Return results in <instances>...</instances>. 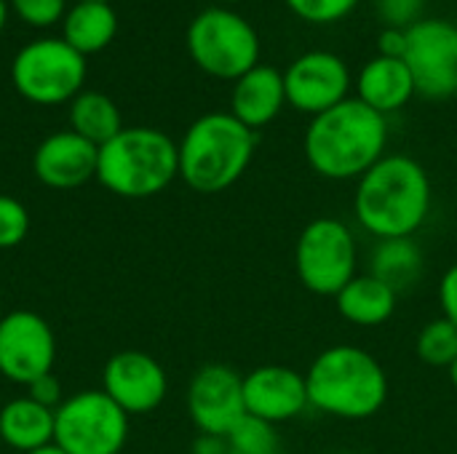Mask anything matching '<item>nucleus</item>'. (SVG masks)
I'll list each match as a JSON object with an SVG mask.
<instances>
[{
    "mask_svg": "<svg viewBox=\"0 0 457 454\" xmlns=\"http://www.w3.org/2000/svg\"><path fill=\"white\" fill-rule=\"evenodd\" d=\"M187 415L206 436H225L244 415V377L228 364L201 367L187 385Z\"/></svg>",
    "mask_w": 457,
    "mask_h": 454,
    "instance_id": "nucleus-13",
    "label": "nucleus"
},
{
    "mask_svg": "<svg viewBox=\"0 0 457 454\" xmlns=\"http://www.w3.org/2000/svg\"><path fill=\"white\" fill-rule=\"evenodd\" d=\"M99 3H110V0H99Z\"/></svg>",
    "mask_w": 457,
    "mask_h": 454,
    "instance_id": "nucleus-38",
    "label": "nucleus"
},
{
    "mask_svg": "<svg viewBox=\"0 0 457 454\" xmlns=\"http://www.w3.org/2000/svg\"><path fill=\"white\" fill-rule=\"evenodd\" d=\"M102 391L131 417L158 409L169 393L166 369L142 351H120L102 369Z\"/></svg>",
    "mask_w": 457,
    "mask_h": 454,
    "instance_id": "nucleus-14",
    "label": "nucleus"
},
{
    "mask_svg": "<svg viewBox=\"0 0 457 454\" xmlns=\"http://www.w3.org/2000/svg\"><path fill=\"white\" fill-rule=\"evenodd\" d=\"M273 454H281V452H273Z\"/></svg>",
    "mask_w": 457,
    "mask_h": 454,
    "instance_id": "nucleus-39",
    "label": "nucleus"
},
{
    "mask_svg": "<svg viewBox=\"0 0 457 454\" xmlns=\"http://www.w3.org/2000/svg\"><path fill=\"white\" fill-rule=\"evenodd\" d=\"M29 233V214L13 195H0V249L19 246Z\"/></svg>",
    "mask_w": 457,
    "mask_h": 454,
    "instance_id": "nucleus-27",
    "label": "nucleus"
},
{
    "mask_svg": "<svg viewBox=\"0 0 457 454\" xmlns=\"http://www.w3.org/2000/svg\"><path fill=\"white\" fill-rule=\"evenodd\" d=\"M244 404L246 415L270 425L297 420L311 409L305 375L281 364L257 367L244 375Z\"/></svg>",
    "mask_w": 457,
    "mask_h": 454,
    "instance_id": "nucleus-15",
    "label": "nucleus"
},
{
    "mask_svg": "<svg viewBox=\"0 0 457 454\" xmlns=\"http://www.w3.org/2000/svg\"><path fill=\"white\" fill-rule=\"evenodd\" d=\"M404 62L423 99L445 102L457 94V27L447 19H420L407 29Z\"/></svg>",
    "mask_w": 457,
    "mask_h": 454,
    "instance_id": "nucleus-10",
    "label": "nucleus"
},
{
    "mask_svg": "<svg viewBox=\"0 0 457 454\" xmlns=\"http://www.w3.org/2000/svg\"><path fill=\"white\" fill-rule=\"evenodd\" d=\"M396 297L399 294L372 273H359L335 294V305L348 324L375 329L396 313Z\"/></svg>",
    "mask_w": 457,
    "mask_h": 454,
    "instance_id": "nucleus-19",
    "label": "nucleus"
},
{
    "mask_svg": "<svg viewBox=\"0 0 457 454\" xmlns=\"http://www.w3.org/2000/svg\"><path fill=\"white\" fill-rule=\"evenodd\" d=\"M115 32H118V16L112 3L78 0L72 8H67L62 19V40L83 56L107 48Z\"/></svg>",
    "mask_w": 457,
    "mask_h": 454,
    "instance_id": "nucleus-21",
    "label": "nucleus"
},
{
    "mask_svg": "<svg viewBox=\"0 0 457 454\" xmlns=\"http://www.w3.org/2000/svg\"><path fill=\"white\" fill-rule=\"evenodd\" d=\"M287 104L311 118L345 102L351 94V70L332 51H305L284 72Z\"/></svg>",
    "mask_w": 457,
    "mask_h": 454,
    "instance_id": "nucleus-12",
    "label": "nucleus"
},
{
    "mask_svg": "<svg viewBox=\"0 0 457 454\" xmlns=\"http://www.w3.org/2000/svg\"><path fill=\"white\" fill-rule=\"evenodd\" d=\"M426 8V0H378V16L386 27L394 29H410L415 21H420Z\"/></svg>",
    "mask_w": 457,
    "mask_h": 454,
    "instance_id": "nucleus-29",
    "label": "nucleus"
},
{
    "mask_svg": "<svg viewBox=\"0 0 457 454\" xmlns=\"http://www.w3.org/2000/svg\"><path fill=\"white\" fill-rule=\"evenodd\" d=\"M388 144V120L356 96L311 118L303 139L308 166L329 179L348 182L364 177Z\"/></svg>",
    "mask_w": 457,
    "mask_h": 454,
    "instance_id": "nucleus-2",
    "label": "nucleus"
},
{
    "mask_svg": "<svg viewBox=\"0 0 457 454\" xmlns=\"http://www.w3.org/2000/svg\"><path fill=\"white\" fill-rule=\"evenodd\" d=\"M56 337L48 321L32 310H11L0 318V375L16 385H32L54 372Z\"/></svg>",
    "mask_w": 457,
    "mask_h": 454,
    "instance_id": "nucleus-11",
    "label": "nucleus"
},
{
    "mask_svg": "<svg viewBox=\"0 0 457 454\" xmlns=\"http://www.w3.org/2000/svg\"><path fill=\"white\" fill-rule=\"evenodd\" d=\"M287 104L284 72L273 64H257L233 83L230 115H236L252 131L270 126Z\"/></svg>",
    "mask_w": 457,
    "mask_h": 454,
    "instance_id": "nucleus-17",
    "label": "nucleus"
},
{
    "mask_svg": "<svg viewBox=\"0 0 457 454\" xmlns=\"http://www.w3.org/2000/svg\"><path fill=\"white\" fill-rule=\"evenodd\" d=\"M27 454H67L62 447H56V444H48V447H40V450H35V452H27Z\"/></svg>",
    "mask_w": 457,
    "mask_h": 454,
    "instance_id": "nucleus-33",
    "label": "nucleus"
},
{
    "mask_svg": "<svg viewBox=\"0 0 457 454\" xmlns=\"http://www.w3.org/2000/svg\"><path fill=\"white\" fill-rule=\"evenodd\" d=\"M378 51H380V56L404 59V54H407V29L386 27L380 32V37H378Z\"/></svg>",
    "mask_w": 457,
    "mask_h": 454,
    "instance_id": "nucleus-32",
    "label": "nucleus"
},
{
    "mask_svg": "<svg viewBox=\"0 0 457 454\" xmlns=\"http://www.w3.org/2000/svg\"><path fill=\"white\" fill-rule=\"evenodd\" d=\"M126 442L129 415L104 391H83L59 404L54 444L67 454H120Z\"/></svg>",
    "mask_w": 457,
    "mask_h": 454,
    "instance_id": "nucleus-9",
    "label": "nucleus"
},
{
    "mask_svg": "<svg viewBox=\"0 0 457 454\" xmlns=\"http://www.w3.org/2000/svg\"><path fill=\"white\" fill-rule=\"evenodd\" d=\"M187 54L195 67L220 80H238L260 64V35L236 11L225 5L204 8L193 16L187 35Z\"/></svg>",
    "mask_w": 457,
    "mask_h": 454,
    "instance_id": "nucleus-6",
    "label": "nucleus"
},
{
    "mask_svg": "<svg viewBox=\"0 0 457 454\" xmlns=\"http://www.w3.org/2000/svg\"><path fill=\"white\" fill-rule=\"evenodd\" d=\"M225 454H273L278 452V436L276 425L244 415L225 436Z\"/></svg>",
    "mask_w": 457,
    "mask_h": 454,
    "instance_id": "nucleus-25",
    "label": "nucleus"
},
{
    "mask_svg": "<svg viewBox=\"0 0 457 454\" xmlns=\"http://www.w3.org/2000/svg\"><path fill=\"white\" fill-rule=\"evenodd\" d=\"M179 177L177 142L150 126H123L99 147L96 179L118 198L142 201L163 193Z\"/></svg>",
    "mask_w": 457,
    "mask_h": 454,
    "instance_id": "nucleus-5",
    "label": "nucleus"
},
{
    "mask_svg": "<svg viewBox=\"0 0 457 454\" xmlns=\"http://www.w3.org/2000/svg\"><path fill=\"white\" fill-rule=\"evenodd\" d=\"M56 412L29 396L11 399L0 409V439L5 447L27 454L54 444Z\"/></svg>",
    "mask_w": 457,
    "mask_h": 454,
    "instance_id": "nucleus-20",
    "label": "nucleus"
},
{
    "mask_svg": "<svg viewBox=\"0 0 457 454\" xmlns=\"http://www.w3.org/2000/svg\"><path fill=\"white\" fill-rule=\"evenodd\" d=\"M415 80L404 59L375 56L356 75V99L380 115L399 112L415 96Z\"/></svg>",
    "mask_w": 457,
    "mask_h": 454,
    "instance_id": "nucleus-18",
    "label": "nucleus"
},
{
    "mask_svg": "<svg viewBox=\"0 0 457 454\" xmlns=\"http://www.w3.org/2000/svg\"><path fill=\"white\" fill-rule=\"evenodd\" d=\"M179 179L204 195L233 187L257 150V131L230 112H206L179 139Z\"/></svg>",
    "mask_w": 457,
    "mask_h": 454,
    "instance_id": "nucleus-4",
    "label": "nucleus"
},
{
    "mask_svg": "<svg viewBox=\"0 0 457 454\" xmlns=\"http://www.w3.org/2000/svg\"><path fill=\"white\" fill-rule=\"evenodd\" d=\"M70 128L83 139L102 147L118 131H123V118L118 104L102 91H80L70 102Z\"/></svg>",
    "mask_w": 457,
    "mask_h": 454,
    "instance_id": "nucleus-23",
    "label": "nucleus"
},
{
    "mask_svg": "<svg viewBox=\"0 0 457 454\" xmlns=\"http://www.w3.org/2000/svg\"><path fill=\"white\" fill-rule=\"evenodd\" d=\"M335 454H351V452H335Z\"/></svg>",
    "mask_w": 457,
    "mask_h": 454,
    "instance_id": "nucleus-37",
    "label": "nucleus"
},
{
    "mask_svg": "<svg viewBox=\"0 0 457 454\" xmlns=\"http://www.w3.org/2000/svg\"><path fill=\"white\" fill-rule=\"evenodd\" d=\"M297 281L319 297H335L353 276H359V246L353 230L335 217L311 219L295 246Z\"/></svg>",
    "mask_w": 457,
    "mask_h": 454,
    "instance_id": "nucleus-8",
    "label": "nucleus"
},
{
    "mask_svg": "<svg viewBox=\"0 0 457 454\" xmlns=\"http://www.w3.org/2000/svg\"><path fill=\"white\" fill-rule=\"evenodd\" d=\"M193 454H198V452H193Z\"/></svg>",
    "mask_w": 457,
    "mask_h": 454,
    "instance_id": "nucleus-40",
    "label": "nucleus"
},
{
    "mask_svg": "<svg viewBox=\"0 0 457 454\" xmlns=\"http://www.w3.org/2000/svg\"><path fill=\"white\" fill-rule=\"evenodd\" d=\"M8 5L29 27H54L67 13V0H8Z\"/></svg>",
    "mask_w": 457,
    "mask_h": 454,
    "instance_id": "nucleus-28",
    "label": "nucleus"
},
{
    "mask_svg": "<svg viewBox=\"0 0 457 454\" xmlns=\"http://www.w3.org/2000/svg\"><path fill=\"white\" fill-rule=\"evenodd\" d=\"M96 163L99 147L72 128L48 134L32 155V171L37 182L51 190H75L96 179Z\"/></svg>",
    "mask_w": 457,
    "mask_h": 454,
    "instance_id": "nucleus-16",
    "label": "nucleus"
},
{
    "mask_svg": "<svg viewBox=\"0 0 457 454\" xmlns=\"http://www.w3.org/2000/svg\"><path fill=\"white\" fill-rule=\"evenodd\" d=\"M289 5V11L311 24H332L345 19L359 0H284Z\"/></svg>",
    "mask_w": 457,
    "mask_h": 454,
    "instance_id": "nucleus-26",
    "label": "nucleus"
},
{
    "mask_svg": "<svg viewBox=\"0 0 457 454\" xmlns=\"http://www.w3.org/2000/svg\"><path fill=\"white\" fill-rule=\"evenodd\" d=\"M27 396L35 399L37 404L54 409V412H56L59 404L64 401V399H62V385H59V380L54 377V372H51V375H43L40 380H35L32 385H27Z\"/></svg>",
    "mask_w": 457,
    "mask_h": 454,
    "instance_id": "nucleus-30",
    "label": "nucleus"
},
{
    "mask_svg": "<svg viewBox=\"0 0 457 454\" xmlns=\"http://www.w3.org/2000/svg\"><path fill=\"white\" fill-rule=\"evenodd\" d=\"M220 3H241V0H220Z\"/></svg>",
    "mask_w": 457,
    "mask_h": 454,
    "instance_id": "nucleus-36",
    "label": "nucleus"
},
{
    "mask_svg": "<svg viewBox=\"0 0 457 454\" xmlns=\"http://www.w3.org/2000/svg\"><path fill=\"white\" fill-rule=\"evenodd\" d=\"M418 359L426 367H436V369H450V364L457 359V329L455 324H450L445 316L431 318L415 343Z\"/></svg>",
    "mask_w": 457,
    "mask_h": 454,
    "instance_id": "nucleus-24",
    "label": "nucleus"
},
{
    "mask_svg": "<svg viewBox=\"0 0 457 454\" xmlns=\"http://www.w3.org/2000/svg\"><path fill=\"white\" fill-rule=\"evenodd\" d=\"M5 21H8V0H0V32H3Z\"/></svg>",
    "mask_w": 457,
    "mask_h": 454,
    "instance_id": "nucleus-34",
    "label": "nucleus"
},
{
    "mask_svg": "<svg viewBox=\"0 0 457 454\" xmlns=\"http://www.w3.org/2000/svg\"><path fill=\"white\" fill-rule=\"evenodd\" d=\"M439 302H442V316L455 324L457 329V262L450 265L439 281Z\"/></svg>",
    "mask_w": 457,
    "mask_h": 454,
    "instance_id": "nucleus-31",
    "label": "nucleus"
},
{
    "mask_svg": "<svg viewBox=\"0 0 457 454\" xmlns=\"http://www.w3.org/2000/svg\"><path fill=\"white\" fill-rule=\"evenodd\" d=\"M434 187L420 161L404 153L383 155L356 179L353 217L378 241L412 238L431 214Z\"/></svg>",
    "mask_w": 457,
    "mask_h": 454,
    "instance_id": "nucleus-1",
    "label": "nucleus"
},
{
    "mask_svg": "<svg viewBox=\"0 0 457 454\" xmlns=\"http://www.w3.org/2000/svg\"><path fill=\"white\" fill-rule=\"evenodd\" d=\"M447 375H450V383H453V388H457V359L453 361V364H450Z\"/></svg>",
    "mask_w": 457,
    "mask_h": 454,
    "instance_id": "nucleus-35",
    "label": "nucleus"
},
{
    "mask_svg": "<svg viewBox=\"0 0 457 454\" xmlns=\"http://www.w3.org/2000/svg\"><path fill=\"white\" fill-rule=\"evenodd\" d=\"M311 409L337 420H370L388 399V375L364 348L329 345L305 372Z\"/></svg>",
    "mask_w": 457,
    "mask_h": 454,
    "instance_id": "nucleus-3",
    "label": "nucleus"
},
{
    "mask_svg": "<svg viewBox=\"0 0 457 454\" xmlns=\"http://www.w3.org/2000/svg\"><path fill=\"white\" fill-rule=\"evenodd\" d=\"M11 80L32 104L54 107L72 102L86 83V56L62 37H37L16 51Z\"/></svg>",
    "mask_w": 457,
    "mask_h": 454,
    "instance_id": "nucleus-7",
    "label": "nucleus"
},
{
    "mask_svg": "<svg viewBox=\"0 0 457 454\" xmlns=\"http://www.w3.org/2000/svg\"><path fill=\"white\" fill-rule=\"evenodd\" d=\"M423 249L415 238H386L378 241L370 257V273L388 284L396 294L410 289L423 276Z\"/></svg>",
    "mask_w": 457,
    "mask_h": 454,
    "instance_id": "nucleus-22",
    "label": "nucleus"
}]
</instances>
